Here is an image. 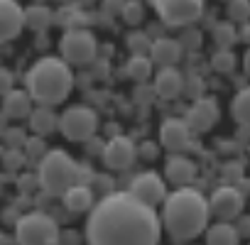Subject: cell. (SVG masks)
Listing matches in <instances>:
<instances>
[{
	"instance_id": "6da1fadb",
	"label": "cell",
	"mask_w": 250,
	"mask_h": 245,
	"mask_svg": "<svg viewBox=\"0 0 250 245\" xmlns=\"http://www.w3.org/2000/svg\"><path fill=\"white\" fill-rule=\"evenodd\" d=\"M160 213L130 191L101 196L86 221L88 245H160Z\"/></svg>"
},
{
	"instance_id": "7a4b0ae2",
	"label": "cell",
	"mask_w": 250,
	"mask_h": 245,
	"mask_svg": "<svg viewBox=\"0 0 250 245\" xmlns=\"http://www.w3.org/2000/svg\"><path fill=\"white\" fill-rule=\"evenodd\" d=\"M162 206V228L174 240H194L208 228V199L191 186L174 189L172 194H167Z\"/></svg>"
},
{
	"instance_id": "3957f363",
	"label": "cell",
	"mask_w": 250,
	"mask_h": 245,
	"mask_svg": "<svg viewBox=\"0 0 250 245\" xmlns=\"http://www.w3.org/2000/svg\"><path fill=\"white\" fill-rule=\"evenodd\" d=\"M27 93L40 105H57L66 101V96L74 88V74L71 66L59 57H44L32 64V69L25 76Z\"/></svg>"
},
{
	"instance_id": "277c9868",
	"label": "cell",
	"mask_w": 250,
	"mask_h": 245,
	"mask_svg": "<svg viewBox=\"0 0 250 245\" xmlns=\"http://www.w3.org/2000/svg\"><path fill=\"white\" fill-rule=\"evenodd\" d=\"M40 189L49 196H64L66 189L79 184V164L64 150H52L40 160Z\"/></svg>"
},
{
	"instance_id": "5b68a950",
	"label": "cell",
	"mask_w": 250,
	"mask_h": 245,
	"mask_svg": "<svg viewBox=\"0 0 250 245\" xmlns=\"http://www.w3.org/2000/svg\"><path fill=\"white\" fill-rule=\"evenodd\" d=\"M18 245H59V225L49 213H25L15 225Z\"/></svg>"
},
{
	"instance_id": "8992f818",
	"label": "cell",
	"mask_w": 250,
	"mask_h": 245,
	"mask_svg": "<svg viewBox=\"0 0 250 245\" xmlns=\"http://www.w3.org/2000/svg\"><path fill=\"white\" fill-rule=\"evenodd\" d=\"M160 20L169 27H187L204 15L206 0H152Z\"/></svg>"
},
{
	"instance_id": "52a82bcc",
	"label": "cell",
	"mask_w": 250,
	"mask_h": 245,
	"mask_svg": "<svg viewBox=\"0 0 250 245\" xmlns=\"http://www.w3.org/2000/svg\"><path fill=\"white\" fill-rule=\"evenodd\" d=\"M59 130L66 140H88L98 130V115L86 105H71L59 115Z\"/></svg>"
},
{
	"instance_id": "ba28073f",
	"label": "cell",
	"mask_w": 250,
	"mask_h": 245,
	"mask_svg": "<svg viewBox=\"0 0 250 245\" xmlns=\"http://www.w3.org/2000/svg\"><path fill=\"white\" fill-rule=\"evenodd\" d=\"M59 52L66 64H91L98 52V42L88 30H69L59 40Z\"/></svg>"
},
{
	"instance_id": "9c48e42d",
	"label": "cell",
	"mask_w": 250,
	"mask_h": 245,
	"mask_svg": "<svg viewBox=\"0 0 250 245\" xmlns=\"http://www.w3.org/2000/svg\"><path fill=\"white\" fill-rule=\"evenodd\" d=\"M245 208V196L240 189L226 184V186H218L211 196H208V211L213 218L218 221H230V218H238Z\"/></svg>"
},
{
	"instance_id": "30bf717a",
	"label": "cell",
	"mask_w": 250,
	"mask_h": 245,
	"mask_svg": "<svg viewBox=\"0 0 250 245\" xmlns=\"http://www.w3.org/2000/svg\"><path fill=\"white\" fill-rule=\"evenodd\" d=\"M135 199H140L143 204L157 208L160 204H165L167 199V182L157 174V172H140L128 189Z\"/></svg>"
},
{
	"instance_id": "8fae6325",
	"label": "cell",
	"mask_w": 250,
	"mask_h": 245,
	"mask_svg": "<svg viewBox=\"0 0 250 245\" xmlns=\"http://www.w3.org/2000/svg\"><path fill=\"white\" fill-rule=\"evenodd\" d=\"M103 164L110 167V169H128L135 157H138V150H135V143L125 135H115L105 143L103 147Z\"/></svg>"
},
{
	"instance_id": "7c38bea8",
	"label": "cell",
	"mask_w": 250,
	"mask_h": 245,
	"mask_svg": "<svg viewBox=\"0 0 250 245\" xmlns=\"http://www.w3.org/2000/svg\"><path fill=\"white\" fill-rule=\"evenodd\" d=\"M160 143L172 155H182L191 145V128L184 118H167L160 128Z\"/></svg>"
},
{
	"instance_id": "4fadbf2b",
	"label": "cell",
	"mask_w": 250,
	"mask_h": 245,
	"mask_svg": "<svg viewBox=\"0 0 250 245\" xmlns=\"http://www.w3.org/2000/svg\"><path fill=\"white\" fill-rule=\"evenodd\" d=\"M218 115H221V110H218L216 98L206 96V98H196L194 101V105L189 108L184 120H187V125L191 128V133H206L218 122Z\"/></svg>"
},
{
	"instance_id": "5bb4252c",
	"label": "cell",
	"mask_w": 250,
	"mask_h": 245,
	"mask_svg": "<svg viewBox=\"0 0 250 245\" xmlns=\"http://www.w3.org/2000/svg\"><path fill=\"white\" fill-rule=\"evenodd\" d=\"M25 8L18 0H0V42L15 40L25 27Z\"/></svg>"
},
{
	"instance_id": "9a60e30c",
	"label": "cell",
	"mask_w": 250,
	"mask_h": 245,
	"mask_svg": "<svg viewBox=\"0 0 250 245\" xmlns=\"http://www.w3.org/2000/svg\"><path fill=\"white\" fill-rule=\"evenodd\" d=\"M165 177L167 182H172L177 189L179 186H189L196 177V164L187 157V155H172L167 160V167H165Z\"/></svg>"
},
{
	"instance_id": "2e32d148",
	"label": "cell",
	"mask_w": 250,
	"mask_h": 245,
	"mask_svg": "<svg viewBox=\"0 0 250 245\" xmlns=\"http://www.w3.org/2000/svg\"><path fill=\"white\" fill-rule=\"evenodd\" d=\"M182 88H184V79H182V74L174 66H162L157 71V76H155V93L160 98L172 101V98H177L182 93Z\"/></svg>"
},
{
	"instance_id": "e0dca14e",
	"label": "cell",
	"mask_w": 250,
	"mask_h": 245,
	"mask_svg": "<svg viewBox=\"0 0 250 245\" xmlns=\"http://www.w3.org/2000/svg\"><path fill=\"white\" fill-rule=\"evenodd\" d=\"M150 59L160 66H174L182 59V44L172 37H160L150 44Z\"/></svg>"
},
{
	"instance_id": "ac0fdd59",
	"label": "cell",
	"mask_w": 250,
	"mask_h": 245,
	"mask_svg": "<svg viewBox=\"0 0 250 245\" xmlns=\"http://www.w3.org/2000/svg\"><path fill=\"white\" fill-rule=\"evenodd\" d=\"M64 201V208L71 211V213H86L93 208L96 204V196H93V189L88 184H74L71 189H66V194L62 196Z\"/></svg>"
},
{
	"instance_id": "d6986e66",
	"label": "cell",
	"mask_w": 250,
	"mask_h": 245,
	"mask_svg": "<svg viewBox=\"0 0 250 245\" xmlns=\"http://www.w3.org/2000/svg\"><path fill=\"white\" fill-rule=\"evenodd\" d=\"M206 245H240V230L228 221H218L206 228Z\"/></svg>"
},
{
	"instance_id": "ffe728a7",
	"label": "cell",
	"mask_w": 250,
	"mask_h": 245,
	"mask_svg": "<svg viewBox=\"0 0 250 245\" xmlns=\"http://www.w3.org/2000/svg\"><path fill=\"white\" fill-rule=\"evenodd\" d=\"M3 110L10 118H27L32 113V98H30V93L27 91H18V88L8 91L3 96Z\"/></svg>"
},
{
	"instance_id": "44dd1931",
	"label": "cell",
	"mask_w": 250,
	"mask_h": 245,
	"mask_svg": "<svg viewBox=\"0 0 250 245\" xmlns=\"http://www.w3.org/2000/svg\"><path fill=\"white\" fill-rule=\"evenodd\" d=\"M30 128L37 135H49L52 130L59 128V118L52 113V105H40L37 110L30 113Z\"/></svg>"
},
{
	"instance_id": "7402d4cb",
	"label": "cell",
	"mask_w": 250,
	"mask_h": 245,
	"mask_svg": "<svg viewBox=\"0 0 250 245\" xmlns=\"http://www.w3.org/2000/svg\"><path fill=\"white\" fill-rule=\"evenodd\" d=\"M230 113H233V120L238 125L250 130V86H245L235 93V98L230 103Z\"/></svg>"
},
{
	"instance_id": "603a6c76",
	"label": "cell",
	"mask_w": 250,
	"mask_h": 245,
	"mask_svg": "<svg viewBox=\"0 0 250 245\" xmlns=\"http://www.w3.org/2000/svg\"><path fill=\"white\" fill-rule=\"evenodd\" d=\"M22 13H25V27L30 30H47L52 25V10L47 5L35 3V5H27Z\"/></svg>"
},
{
	"instance_id": "cb8c5ba5",
	"label": "cell",
	"mask_w": 250,
	"mask_h": 245,
	"mask_svg": "<svg viewBox=\"0 0 250 245\" xmlns=\"http://www.w3.org/2000/svg\"><path fill=\"white\" fill-rule=\"evenodd\" d=\"M125 74H128L133 81H145L152 74V59L145 54H133L125 64Z\"/></svg>"
},
{
	"instance_id": "d4e9b609",
	"label": "cell",
	"mask_w": 250,
	"mask_h": 245,
	"mask_svg": "<svg viewBox=\"0 0 250 245\" xmlns=\"http://www.w3.org/2000/svg\"><path fill=\"white\" fill-rule=\"evenodd\" d=\"M120 15L128 25H140L143 18H145V5L140 3V0H128V3H123Z\"/></svg>"
},
{
	"instance_id": "484cf974",
	"label": "cell",
	"mask_w": 250,
	"mask_h": 245,
	"mask_svg": "<svg viewBox=\"0 0 250 245\" xmlns=\"http://www.w3.org/2000/svg\"><path fill=\"white\" fill-rule=\"evenodd\" d=\"M211 64H213V69L218 74H230L235 69V54L230 49H221V52H216L211 57Z\"/></svg>"
},
{
	"instance_id": "4316f807",
	"label": "cell",
	"mask_w": 250,
	"mask_h": 245,
	"mask_svg": "<svg viewBox=\"0 0 250 245\" xmlns=\"http://www.w3.org/2000/svg\"><path fill=\"white\" fill-rule=\"evenodd\" d=\"M228 18L235 20V22H245L250 18V0H230Z\"/></svg>"
},
{
	"instance_id": "83f0119b",
	"label": "cell",
	"mask_w": 250,
	"mask_h": 245,
	"mask_svg": "<svg viewBox=\"0 0 250 245\" xmlns=\"http://www.w3.org/2000/svg\"><path fill=\"white\" fill-rule=\"evenodd\" d=\"M213 37H216V42H218V44H223V49H226L228 44H233V42H235L238 32H235V27H233V25L221 22V25L213 30Z\"/></svg>"
},
{
	"instance_id": "f1b7e54d",
	"label": "cell",
	"mask_w": 250,
	"mask_h": 245,
	"mask_svg": "<svg viewBox=\"0 0 250 245\" xmlns=\"http://www.w3.org/2000/svg\"><path fill=\"white\" fill-rule=\"evenodd\" d=\"M150 40H147V35H143V32H133L130 37H128V47L133 49V54H145V52H150Z\"/></svg>"
},
{
	"instance_id": "f546056e",
	"label": "cell",
	"mask_w": 250,
	"mask_h": 245,
	"mask_svg": "<svg viewBox=\"0 0 250 245\" xmlns=\"http://www.w3.org/2000/svg\"><path fill=\"white\" fill-rule=\"evenodd\" d=\"M25 152L27 155H32V157H44L47 152H44V143L40 140V138H30V140H25Z\"/></svg>"
},
{
	"instance_id": "4dcf8cb0",
	"label": "cell",
	"mask_w": 250,
	"mask_h": 245,
	"mask_svg": "<svg viewBox=\"0 0 250 245\" xmlns=\"http://www.w3.org/2000/svg\"><path fill=\"white\" fill-rule=\"evenodd\" d=\"M8 91H13V74L5 66H0V96H5Z\"/></svg>"
},
{
	"instance_id": "1f68e13d",
	"label": "cell",
	"mask_w": 250,
	"mask_h": 245,
	"mask_svg": "<svg viewBox=\"0 0 250 245\" xmlns=\"http://www.w3.org/2000/svg\"><path fill=\"white\" fill-rule=\"evenodd\" d=\"M243 69H245V74L250 76V49L245 52V57H243Z\"/></svg>"
},
{
	"instance_id": "d6a6232c",
	"label": "cell",
	"mask_w": 250,
	"mask_h": 245,
	"mask_svg": "<svg viewBox=\"0 0 250 245\" xmlns=\"http://www.w3.org/2000/svg\"><path fill=\"white\" fill-rule=\"evenodd\" d=\"M245 223H240V233H250V218H243Z\"/></svg>"
},
{
	"instance_id": "836d02e7",
	"label": "cell",
	"mask_w": 250,
	"mask_h": 245,
	"mask_svg": "<svg viewBox=\"0 0 250 245\" xmlns=\"http://www.w3.org/2000/svg\"><path fill=\"white\" fill-rule=\"evenodd\" d=\"M243 40L250 44V25H245V30H243Z\"/></svg>"
}]
</instances>
